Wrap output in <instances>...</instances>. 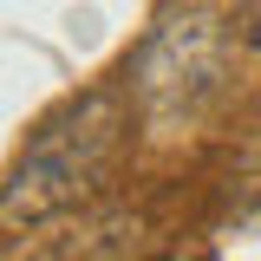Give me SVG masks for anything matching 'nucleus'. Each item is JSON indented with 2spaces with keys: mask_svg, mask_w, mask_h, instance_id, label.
Masks as SVG:
<instances>
[{
  "mask_svg": "<svg viewBox=\"0 0 261 261\" xmlns=\"http://www.w3.org/2000/svg\"><path fill=\"white\" fill-rule=\"evenodd\" d=\"M228 33H235L248 53H261V0H235V13H228Z\"/></svg>",
  "mask_w": 261,
  "mask_h": 261,
  "instance_id": "f03ea898",
  "label": "nucleus"
},
{
  "mask_svg": "<svg viewBox=\"0 0 261 261\" xmlns=\"http://www.w3.org/2000/svg\"><path fill=\"white\" fill-rule=\"evenodd\" d=\"M118 144H124L118 92H92L79 105H65L59 118H46L0 183V228H33V222H53L65 209L92 202L98 183L111 176Z\"/></svg>",
  "mask_w": 261,
  "mask_h": 261,
  "instance_id": "f257e3e1",
  "label": "nucleus"
}]
</instances>
